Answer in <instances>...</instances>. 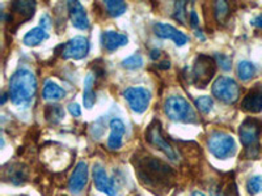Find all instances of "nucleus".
<instances>
[{"instance_id": "aec40b11", "label": "nucleus", "mask_w": 262, "mask_h": 196, "mask_svg": "<svg viewBox=\"0 0 262 196\" xmlns=\"http://www.w3.org/2000/svg\"><path fill=\"white\" fill-rule=\"evenodd\" d=\"M42 94L46 101H59L66 95V90L53 81H46Z\"/></svg>"}, {"instance_id": "c756f323", "label": "nucleus", "mask_w": 262, "mask_h": 196, "mask_svg": "<svg viewBox=\"0 0 262 196\" xmlns=\"http://www.w3.org/2000/svg\"><path fill=\"white\" fill-rule=\"evenodd\" d=\"M69 111L72 116H75V118H78V116L81 115L80 106H79L78 104H74V102L69 105Z\"/></svg>"}, {"instance_id": "ddd939ff", "label": "nucleus", "mask_w": 262, "mask_h": 196, "mask_svg": "<svg viewBox=\"0 0 262 196\" xmlns=\"http://www.w3.org/2000/svg\"><path fill=\"white\" fill-rule=\"evenodd\" d=\"M88 182V165L85 162H79L74 169L69 182V188L72 193H80Z\"/></svg>"}, {"instance_id": "dca6fc26", "label": "nucleus", "mask_w": 262, "mask_h": 196, "mask_svg": "<svg viewBox=\"0 0 262 196\" xmlns=\"http://www.w3.org/2000/svg\"><path fill=\"white\" fill-rule=\"evenodd\" d=\"M126 127L121 119L114 118L111 120V135L107 139V146L113 151L122 146L123 136H125Z\"/></svg>"}, {"instance_id": "c9c22d12", "label": "nucleus", "mask_w": 262, "mask_h": 196, "mask_svg": "<svg viewBox=\"0 0 262 196\" xmlns=\"http://www.w3.org/2000/svg\"><path fill=\"white\" fill-rule=\"evenodd\" d=\"M160 57V50H152L151 51V58L152 59H158Z\"/></svg>"}, {"instance_id": "412c9836", "label": "nucleus", "mask_w": 262, "mask_h": 196, "mask_svg": "<svg viewBox=\"0 0 262 196\" xmlns=\"http://www.w3.org/2000/svg\"><path fill=\"white\" fill-rule=\"evenodd\" d=\"M256 65L248 60H243L237 64V75L243 81L250 80L256 75Z\"/></svg>"}, {"instance_id": "f8f14e48", "label": "nucleus", "mask_w": 262, "mask_h": 196, "mask_svg": "<svg viewBox=\"0 0 262 196\" xmlns=\"http://www.w3.org/2000/svg\"><path fill=\"white\" fill-rule=\"evenodd\" d=\"M154 32L158 37L164 39H172L177 46H184L188 42V37L185 36L184 33L177 30L176 28L169 24H161L158 22L154 27Z\"/></svg>"}, {"instance_id": "4be33fe9", "label": "nucleus", "mask_w": 262, "mask_h": 196, "mask_svg": "<svg viewBox=\"0 0 262 196\" xmlns=\"http://www.w3.org/2000/svg\"><path fill=\"white\" fill-rule=\"evenodd\" d=\"M45 118L50 123H58L64 118V110L60 105H48L45 109Z\"/></svg>"}, {"instance_id": "423d86ee", "label": "nucleus", "mask_w": 262, "mask_h": 196, "mask_svg": "<svg viewBox=\"0 0 262 196\" xmlns=\"http://www.w3.org/2000/svg\"><path fill=\"white\" fill-rule=\"evenodd\" d=\"M212 94L224 104H235L240 97V86L232 78L221 76L212 85Z\"/></svg>"}, {"instance_id": "a878e982", "label": "nucleus", "mask_w": 262, "mask_h": 196, "mask_svg": "<svg viewBox=\"0 0 262 196\" xmlns=\"http://www.w3.org/2000/svg\"><path fill=\"white\" fill-rule=\"evenodd\" d=\"M247 190L249 192V195L252 196H256L259 192H262V176L252 177L247 182Z\"/></svg>"}, {"instance_id": "393cba45", "label": "nucleus", "mask_w": 262, "mask_h": 196, "mask_svg": "<svg viewBox=\"0 0 262 196\" xmlns=\"http://www.w3.org/2000/svg\"><path fill=\"white\" fill-rule=\"evenodd\" d=\"M195 106L196 109L203 114H209L212 110V106H214V101L212 98L209 95H202V97L196 98L195 100Z\"/></svg>"}, {"instance_id": "58836bf2", "label": "nucleus", "mask_w": 262, "mask_h": 196, "mask_svg": "<svg viewBox=\"0 0 262 196\" xmlns=\"http://www.w3.org/2000/svg\"><path fill=\"white\" fill-rule=\"evenodd\" d=\"M6 100H7V94H3V100H2V104H4V102H6Z\"/></svg>"}, {"instance_id": "72a5a7b5", "label": "nucleus", "mask_w": 262, "mask_h": 196, "mask_svg": "<svg viewBox=\"0 0 262 196\" xmlns=\"http://www.w3.org/2000/svg\"><path fill=\"white\" fill-rule=\"evenodd\" d=\"M252 25H254V27L257 28H261L262 29V15L257 16L256 18H253V20H252Z\"/></svg>"}, {"instance_id": "7ed1b4c3", "label": "nucleus", "mask_w": 262, "mask_h": 196, "mask_svg": "<svg viewBox=\"0 0 262 196\" xmlns=\"http://www.w3.org/2000/svg\"><path fill=\"white\" fill-rule=\"evenodd\" d=\"M262 131V122L258 119L248 118L238 128V136L243 145L245 146V153L248 158H257L259 155V135Z\"/></svg>"}, {"instance_id": "6ab92c4d", "label": "nucleus", "mask_w": 262, "mask_h": 196, "mask_svg": "<svg viewBox=\"0 0 262 196\" xmlns=\"http://www.w3.org/2000/svg\"><path fill=\"white\" fill-rule=\"evenodd\" d=\"M93 85H95V75L88 74L84 79V93H83V102L84 106L86 109H91V107L95 105L96 102V95L93 92Z\"/></svg>"}, {"instance_id": "a211bd4d", "label": "nucleus", "mask_w": 262, "mask_h": 196, "mask_svg": "<svg viewBox=\"0 0 262 196\" xmlns=\"http://www.w3.org/2000/svg\"><path fill=\"white\" fill-rule=\"evenodd\" d=\"M49 38V34L46 32V29H43L42 27H37L34 29L29 30V32L25 34L24 37V43L30 47H34V46H38L39 43Z\"/></svg>"}, {"instance_id": "1a4fd4ad", "label": "nucleus", "mask_w": 262, "mask_h": 196, "mask_svg": "<svg viewBox=\"0 0 262 196\" xmlns=\"http://www.w3.org/2000/svg\"><path fill=\"white\" fill-rule=\"evenodd\" d=\"M147 140H148V143L152 144L154 146H156L158 149H160L163 152L164 155L167 156L169 160L174 161L177 160V153L174 152L173 146L168 143L167 140L164 139L163 134H161V128H160V123L159 122H154L149 125L148 130H147L146 134Z\"/></svg>"}, {"instance_id": "2f4dec72", "label": "nucleus", "mask_w": 262, "mask_h": 196, "mask_svg": "<svg viewBox=\"0 0 262 196\" xmlns=\"http://www.w3.org/2000/svg\"><path fill=\"white\" fill-rule=\"evenodd\" d=\"M198 24H200V20H198V16H196V13L194 12V11H191L190 13V25L191 27H198Z\"/></svg>"}, {"instance_id": "473e14b6", "label": "nucleus", "mask_w": 262, "mask_h": 196, "mask_svg": "<svg viewBox=\"0 0 262 196\" xmlns=\"http://www.w3.org/2000/svg\"><path fill=\"white\" fill-rule=\"evenodd\" d=\"M227 196H238V191L237 188H236L235 184H231V186H229V190H228V193H227Z\"/></svg>"}, {"instance_id": "cd10ccee", "label": "nucleus", "mask_w": 262, "mask_h": 196, "mask_svg": "<svg viewBox=\"0 0 262 196\" xmlns=\"http://www.w3.org/2000/svg\"><path fill=\"white\" fill-rule=\"evenodd\" d=\"M215 59H216V64H219L223 71H229L232 68V59L226 55V54H216L215 55Z\"/></svg>"}, {"instance_id": "c85d7f7f", "label": "nucleus", "mask_w": 262, "mask_h": 196, "mask_svg": "<svg viewBox=\"0 0 262 196\" xmlns=\"http://www.w3.org/2000/svg\"><path fill=\"white\" fill-rule=\"evenodd\" d=\"M185 7L186 3L185 2H177L174 8H176V12H174V18L177 21H180L181 24H185V17H186V13H185Z\"/></svg>"}, {"instance_id": "20e7f679", "label": "nucleus", "mask_w": 262, "mask_h": 196, "mask_svg": "<svg viewBox=\"0 0 262 196\" xmlns=\"http://www.w3.org/2000/svg\"><path fill=\"white\" fill-rule=\"evenodd\" d=\"M164 111L168 115V118L174 120V122L193 123L196 120L193 107L181 95H172V97L168 98L165 101Z\"/></svg>"}, {"instance_id": "f257e3e1", "label": "nucleus", "mask_w": 262, "mask_h": 196, "mask_svg": "<svg viewBox=\"0 0 262 196\" xmlns=\"http://www.w3.org/2000/svg\"><path fill=\"white\" fill-rule=\"evenodd\" d=\"M37 93V79L28 69H18L9 80V97L16 106H27Z\"/></svg>"}, {"instance_id": "f03ea898", "label": "nucleus", "mask_w": 262, "mask_h": 196, "mask_svg": "<svg viewBox=\"0 0 262 196\" xmlns=\"http://www.w3.org/2000/svg\"><path fill=\"white\" fill-rule=\"evenodd\" d=\"M138 174L142 181H146L148 186H168L173 178V170L167 163L154 157H146L138 163Z\"/></svg>"}, {"instance_id": "7c9ffc66", "label": "nucleus", "mask_w": 262, "mask_h": 196, "mask_svg": "<svg viewBox=\"0 0 262 196\" xmlns=\"http://www.w3.org/2000/svg\"><path fill=\"white\" fill-rule=\"evenodd\" d=\"M50 22H51L50 17H49L48 15L42 16V17H41V27L43 28V29H49V28L51 27Z\"/></svg>"}, {"instance_id": "0eeeda50", "label": "nucleus", "mask_w": 262, "mask_h": 196, "mask_svg": "<svg viewBox=\"0 0 262 196\" xmlns=\"http://www.w3.org/2000/svg\"><path fill=\"white\" fill-rule=\"evenodd\" d=\"M209 149L216 158L226 160L236 153V143L231 135L224 132H214L209 137Z\"/></svg>"}, {"instance_id": "e433bc0d", "label": "nucleus", "mask_w": 262, "mask_h": 196, "mask_svg": "<svg viewBox=\"0 0 262 196\" xmlns=\"http://www.w3.org/2000/svg\"><path fill=\"white\" fill-rule=\"evenodd\" d=\"M191 196H205V193L201 192V191H195V192H194Z\"/></svg>"}, {"instance_id": "2eb2a0df", "label": "nucleus", "mask_w": 262, "mask_h": 196, "mask_svg": "<svg viewBox=\"0 0 262 196\" xmlns=\"http://www.w3.org/2000/svg\"><path fill=\"white\" fill-rule=\"evenodd\" d=\"M69 13L71 24L74 25L76 29L86 30L90 28V20L85 13V9L81 6L79 2H69Z\"/></svg>"}, {"instance_id": "9b49d317", "label": "nucleus", "mask_w": 262, "mask_h": 196, "mask_svg": "<svg viewBox=\"0 0 262 196\" xmlns=\"http://www.w3.org/2000/svg\"><path fill=\"white\" fill-rule=\"evenodd\" d=\"M243 110L247 113L257 114L262 111V84L256 85L247 93L242 102Z\"/></svg>"}, {"instance_id": "f704fd0d", "label": "nucleus", "mask_w": 262, "mask_h": 196, "mask_svg": "<svg viewBox=\"0 0 262 196\" xmlns=\"http://www.w3.org/2000/svg\"><path fill=\"white\" fill-rule=\"evenodd\" d=\"M159 68L161 69H169L170 68V62L169 60H163V62L159 64Z\"/></svg>"}, {"instance_id": "9d476101", "label": "nucleus", "mask_w": 262, "mask_h": 196, "mask_svg": "<svg viewBox=\"0 0 262 196\" xmlns=\"http://www.w3.org/2000/svg\"><path fill=\"white\" fill-rule=\"evenodd\" d=\"M62 47V57L64 59H83L84 57H86V54L90 51V42L85 37H74L72 39H70L67 43H64Z\"/></svg>"}, {"instance_id": "f3484780", "label": "nucleus", "mask_w": 262, "mask_h": 196, "mask_svg": "<svg viewBox=\"0 0 262 196\" xmlns=\"http://www.w3.org/2000/svg\"><path fill=\"white\" fill-rule=\"evenodd\" d=\"M127 37L118 32L107 30V32H104L101 34V43L106 51H116L117 48L127 45Z\"/></svg>"}, {"instance_id": "bb28decb", "label": "nucleus", "mask_w": 262, "mask_h": 196, "mask_svg": "<svg viewBox=\"0 0 262 196\" xmlns=\"http://www.w3.org/2000/svg\"><path fill=\"white\" fill-rule=\"evenodd\" d=\"M215 17L217 21H224V18L228 16V4L226 2H216L214 6Z\"/></svg>"}, {"instance_id": "4468645a", "label": "nucleus", "mask_w": 262, "mask_h": 196, "mask_svg": "<svg viewBox=\"0 0 262 196\" xmlns=\"http://www.w3.org/2000/svg\"><path fill=\"white\" fill-rule=\"evenodd\" d=\"M93 181H95L96 187L98 191L106 193L109 196H116V188H114L113 181L107 177L106 172L101 165L96 163L93 166Z\"/></svg>"}, {"instance_id": "5701e85b", "label": "nucleus", "mask_w": 262, "mask_h": 196, "mask_svg": "<svg viewBox=\"0 0 262 196\" xmlns=\"http://www.w3.org/2000/svg\"><path fill=\"white\" fill-rule=\"evenodd\" d=\"M105 7H106L109 15L113 16V17H118V16L123 15L127 9V4L125 2H114V0H109V2H105Z\"/></svg>"}, {"instance_id": "6e6552de", "label": "nucleus", "mask_w": 262, "mask_h": 196, "mask_svg": "<svg viewBox=\"0 0 262 196\" xmlns=\"http://www.w3.org/2000/svg\"><path fill=\"white\" fill-rule=\"evenodd\" d=\"M123 95H125L128 106L131 107V110L138 114L144 113L148 109L149 102H151V93L146 88H142V86L127 88Z\"/></svg>"}, {"instance_id": "4c0bfd02", "label": "nucleus", "mask_w": 262, "mask_h": 196, "mask_svg": "<svg viewBox=\"0 0 262 196\" xmlns=\"http://www.w3.org/2000/svg\"><path fill=\"white\" fill-rule=\"evenodd\" d=\"M195 36L198 37V38H201V39H202V41H203V39H205V37H203L202 34H201V32H196V33H195Z\"/></svg>"}, {"instance_id": "39448f33", "label": "nucleus", "mask_w": 262, "mask_h": 196, "mask_svg": "<svg viewBox=\"0 0 262 196\" xmlns=\"http://www.w3.org/2000/svg\"><path fill=\"white\" fill-rule=\"evenodd\" d=\"M216 72V62L214 58L200 54L195 58L193 67V83L198 88H206Z\"/></svg>"}, {"instance_id": "b1692460", "label": "nucleus", "mask_w": 262, "mask_h": 196, "mask_svg": "<svg viewBox=\"0 0 262 196\" xmlns=\"http://www.w3.org/2000/svg\"><path fill=\"white\" fill-rule=\"evenodd\" d=\"M143 58L140 54H134V55L126 58L122 62V67L126 69H139L143 67Z\"/></svg>"}]
</instances>
